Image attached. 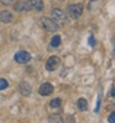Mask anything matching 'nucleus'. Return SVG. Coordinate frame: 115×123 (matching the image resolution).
Segmentation results:
<instances>
[{
	"instance_id": "f257e3e1",
	"label": "nucleus",
	"mask_w": 115,
	"mask_h": 123,
	"mask_svg": "<svg viewBox=\"0 0 115 123\" xmlns=\"http://www.w3.org/2000/svg\"><path fill=\"white\" fill-rule=\"evenodd\" d=\"M40 25L42 26L46 31H50V32H56V31H58V28H59V25L55 21V20L48 18L46 16L40 18Z\"/></svg>"
},
{
	"instance_id": "f03ea898",
	"label": "nucleus",
	"mask_w": 115,
	"mask_h": 123,
	"mask_svg": "<svg viewBox=\"0 0 115 123\" xmlns=\"http://www.w3.org/2000/svg\"><path fill=\"white\" fill-rule=\"evenodd\" d=\"M67 14L72 18H79V16L83 14V5L80 4H72L67 7Z\"/></svg>"
},
{
	"instance_id": "7ed1b4c3",
	"label": "nucleus",
	"mask_w": 115,
	"mask_h": 123,
	"mask_svg": "<svg viewBox=\"0 0 115 123\" xmlns=\"http://www.w3.org/2000/svg\"><path fill=\"white\" fill-rule=\"evenodd\" d=\"M14 59L19 64H26L31 60V54L29 52H26V50H20V52H17L14 55Z\"/></svg>"
},
{
	"instance_id": "20e7f679",
	"label": "nucleus",
	"mask_w": 115,
	"mask_h": 123,
	"mask_svg": "<svg viewBox=\"0 0 115 123\" xmlns=\"http://www.w3.org/2000/svg\"><path fill=\"white\" fill-rule=\"evenodd\" d=\"M61 64V60L57 55H52L48 58V60L46 62V69L48 71H55Z\"/></svg>"
},
{
	"instance_id": "39448f33",
	"label": "nucleus",
	"mask_w": 115,
	"mask_h": 123,
	"mask_svg": "<svg viewBox=\"0 0 115 123\" xmlns=\"http://www.w3.org/2000/svg\"><path fill=\"white\" fill-rule=\"evenodd\" d=\"M52 17H53L56 21H59V22H66L67 21V15L65 11H62L61 9L56 7L53 9V11H52Z\"/></svg>"
},
{
	"instance_id": "423d86ee",
	"label": "nucleus",
	"mask_w": 115,
	"mask_h": 123,
	"mask_svg": "<svg viewBox=\"0 0 115 123\" xmlns=\"http://www.w3.org/2000/svg\"><path fill=\"white\" fill-rule=\"evenodd\" d=\"M53 86H52V84H50V83H43L42 85L40 86V89H38V94L40 95H42V96H48V95H51L52 92H53Z\"/></svg>"
},
{
	"instance_id": "0eeeda50",
	"label": "nucleus",
	"mask_w": 115,
	"mask_h": 123,
	"mask_svg": "<svg viewBox=\"0 0 115 123\" xmlns=\"http://www.w3.org/2000/svg\"><path fill=\"white\" fill-rule=\"evenodd\" d=\"M27 5L30 6V9L37 10V11H42L43 10V1L42 0H26Z\"/></svg>"
},
{
	"instance_id": "6e6552de",
	"label": "nucleus",
	"mask_w": 115,
	"mask_h": 123,
	"mask_svg": "<svg viewBox=\"0 0 115 123\" xmlns=\"http://www.w3.org/2000/svg\"><path fill=\"white\" fill-rule=\"evenodd\" d=\"M13 18H14V16L10 11H1L0 12V21H3L5 24H9V22L13 21Z\"/></svg>"
},
{
	"instance_id": "1a4fd4ad",
	"label": "nucleus",
	"mask_w": 115,
	"mask_h": 123,
	"mask_svg": "<svg viewBox=\"0 0 115 123\" xmlns=\"http://www.w3.org/2000/svg\"><path fill=\"white\" fill-rule=\"evenodd\" d=\"M19 90L22 95H29L31 92V86H30V84L22 81V83H20V85H19Z\"/></svg>"
},
{
	"instance_id": "9d476101",
	"label": "nucleus",
	"mask_w": 115,
	"mask_h": 123,
	"mask_svg": "<svg viewBox=\"0 0 115 123\" xmlns=\"http://www.w3.org/2000/svg\"><path fill=\"white\" fill-rule=\"evenodd\" d=\"M14 9L16 10V11H20V12L27 11V10H31L30 6L27 5V3H24V1H20V3L15 4V5H14Z\"/></svg>"
},
{
	"instance_id": "9b49d317",
	"label": "nucleus",
	"mask_w": 115,
	"mask_h": 123,
	"mask_svg": "<svg viewBox=\"0 0 115 123\" xmlns=\"http://www.w3.org/2000/svg\"><path fill=\"white\" fill-rule=\"evenodd\" d=\"M77 107H78L79 111H87V108H88V102H87V100H86V98H79V100L77 101Z\"/></svg>"
},
{
	"instance_id": "f8f14e48",
	"label": "nucleus",
	"mask_w": 115,
	"mask_h": 123,
	"mask_svg": "<svg viewBox=\"0 0 115 123\" xmlns=\"http://www.w3.org/2000/svg\"><path fill=\"white\" fill-rule=\"evenodd\" d=\"M61 105H62V100L61 98H53V100L50 102V106L53 107V108H58Z\"/></svg>"
},
{
	"instance_id": "ddd939ff",
	"label": "nucleus",
	"mask_w": 115,
	"mask_h": 123,
	"mask_svg": "<svg viewBox=\"0 0 115 123\" xmlns=\"http://www.w3.org/2000/svg\"><path fill=\"white\" fill-rule=\"evenodd\" d=\"M59 44H61V37H59V36L52 37V39H51V46H52V47H58Z\"/></svg>"
},
{
	"instance_id": "4468645a",
	"label": "nucleus",
	"mask_w": 115,
	"mask_h": 123,
	"mask_svg": "<svg viewBox=\"0 0 115 123\" xmlns=\"http://www.w3.org/2000/svg\"><path fill=\"white\" fill-rule=\"evenodd\" d=\"M50 122L51 123H65L63 119H62L59 116H51L50 117Z\"/></svg>"
},
{
	"instance_id": "2eb2a0df",
	"label": "nucleus",
	"mask_w": 115,
	"mask_h": 123,
	"mask_svg": "<svg viewBox=\"0 0 115 123\" xmlns=\"http://www.w3.org/2000/svg\"><path fill=\"white\" fill-rule=\"evenodd\" d=\"M9 86V83L5 79H0V90H5Z\"/></svg>"
},
{
	"instance_id": "dca6fc26",
	"label": "nucleus",
	"mask_w": 115,
	"mask_h": 123,
	"mask_svg": "<svg viewBox=\"0 0 115 123\" xmlns=\"http://www.w3.org/2000/svg\"><path fill=\"white\" fill-rule=\"evenodd\" d=\"M16 0H0V3L5 6H10V5H14Z\"/></svg>"
},
{
	"instance_id": "f3484780",
	"label": "nucleus",
	"mask_w": 115,
	"mask_h": 123,
	"mask_svg": "<svg viewBox=\"0 0 115 123\" xmlns=\"http://www.w3.org/2000/svg\"><path fill=\"white\" fill-rule=\"evenodd\" d=\"M108 121L110 123H115V113H114V112H111V113H110V116L108 117Z\"/></svg>"
},
{
	"instance_id": "a211bd4d",
	"label": "nucleus",
	"mask_w": 115,
	"mask_h": 123,
	"mask_svg": "<svg viewBox=\"0 0 115 123\" xmlns=\"http://www.w3.org/2000/svg\"><path fill=\"white\" fill-rule=\"evenodd\" d=\"M88 42H89V44H90L92 47L95 46V41H94V37H93V36H89V41H88Z\"/></svg>"
},
{
	"instance_id": "6ab92c4d",
	"label": "nucleus",
	"mask_w": 115,
	"mask_h": 123,
	"mask_svg": "<svg viewBox=\"0 0 115 123\" xmlns=\"http://www.w3.org/2000/svg\"><path fill=\"white\" fill-rule=\"evenodd\" d=\"M110 95H111V97H114V87L111 89V94H110Z\"/></svg>"
}]
</instances>
